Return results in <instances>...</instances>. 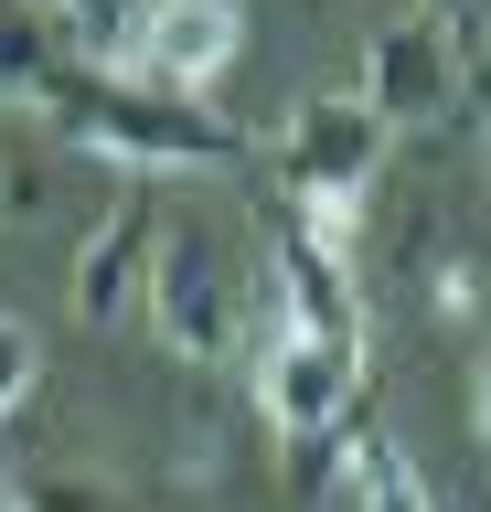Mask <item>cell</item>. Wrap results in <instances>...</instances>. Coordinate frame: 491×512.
I'll return each instance as SVG.
<instances>
[{
	"label": "cell",
	"mask_w": 491,
	"mask_h": 512,
	"mask_svg": "<svg viewBox=\"0 0 491 512\" xmlns=\"http://www.w3.org/2000/svg\"><path fill=\"white\" fill-rule=\"evenodd\" d=\"M43 118L65 128L75 150H97L107 171H129V182H161V171H235L246 160V128L214 118L203 96H161V86H129V75H107V64H86V75H54V96H43Z\"/></svg>",
	"instance_id": "obj_1"
},
{
	"label": "cell",
	"mask_w": 491,
	"mask_h": 512,
	"mask_svg": "<svg viewBox=\"0 0 491 512\" xmlns=\"http://www.w3.org/2000/svg\"><path fill=\"white\" fill-rule=\"evenodd\" d=\"M139 310H150L161 352H182V363H235L246 331H257V310H267V288L225 256V235L161 214V246H150V288H139Z\"/></svg>",
	"instance_id": "obj_2"
},
{
	"label": "cell",
	"mask_w": 491,
	"mask_h": 512,
	"mask_svg": "<svg viewBox=\"0 0 491 512\" xmlns=\"http://www.w3.org/2000/svg\"><path fill=\"white\" fill-rule=\"evenodd\" d=\"M353 395H363V342H331V331H299V320L267 310V342H257V406H267V438L299 459V480L321 470V448H342Z\"/></svg>",
	"instance_id": "obj_3"
},
{
	"label": "cell",
	"mask_w": 491,
	"mask_h": 512,
	"mask_svg": "<svg viewBox=\"0 0 491 512\" xmlns=\"http://www.w3.org/2000/svg\"><path fill=\"white\" fill-rule=\"evenodd\" d=\"M385 139L395 128L363 107V96H310L289 118V139H278V203H299V214H321L353 235V203L374 192V171H385Z\"/></svg>",
	"instance_id": "obj_4"
},
{
	"label": "cell",
	"mask_w": 491,
	"mask_h": 512,
	"mask_svg": "<svg viewBox=\"0 0 491 512\" xmlns=\"http://www.w3.org/2000/svg\"><path fill=\"white\" fill-rule=\"evenodd\" d=\"M267 310L331 342H363V288H353V235L321 214H299L267 192Z\"/></svg>",
	"instance_id": "obj_5"
},
{
	"label": "cell",
	"mask_w": 491,
	"mask_h": 512,
	"mask_svg": "<svg viewBox=\"0 0 491 512\" xmlns=\"http://www.w3.org/2000/svg\"><path fill=\"white\" fill-rule=\"evenodd\" d=\"M246 43V11L235 0H129V32L107 43V75L161 96H203Z\"/></svg>",
	"instance_id": "obj_6"
},
{
	"label": "cell",
	"mask_w": 491,
	"mask_h": 512,
	"mask_svg": "<svg viewBox=\"0 0 491 512\" xmlns=\"http://www.w3.org/2000/svg\"><path fill=\"white\" fill-rule=\"evenodd\" d=\"M470 22V11H459ZM459 22H438V11H395L374 43H363V107L385 128H417V118H438V107H459Z\"/></svg>",
	"instance_id": "obj_7"
},
{
	"label": "cell",
	"mask_w": 491,
	"mask_h": 512,
	"mask_svg": "<svg viewBox=\"0 0 491 512\" xmlns=\"http://www.w3.org/2000/svg\"><path fill=\"white\" fill-rule=\"evenodd\" d=\"M150 246H161V192L150 182H118L86 246H75V320H129L139 288H150Z\"/></svg>",
	"instance_id": "obj_8"
},
{
	"label": "cell",
	"mask_w": 491,
	"mask_h": 512,
	"mask_svg": "<svg viewBox=\"0 0 491 512\" xmlns=\"http://www.w3.org/2000/svg\"><path fill=\"white\" fill-rule=\"evenodd\" d=\"M65 75V32L33 0H0V107H43Z\"/></svg>",
	"instance_id": "obj_9"
},
{
	"label": "cell",
	"mask_w": 491,
	"mask_h": 512,
	"mask_svg": "<svg viewBox=\"0 0 491 512\" xmlns=\"http://www.w3.org/2000/svg\"><path fill=\"white\" fill-rule=\"evenodd\" d=\"M342 459H353V512H438L427 502V480L406 470V448L385 438V427H342Z\"/></svg>",
	"instance_id": "obj_10"
},
{
	"label": "cell",
	"mask_w": 491,
	"mask_h": 512,
	"mask_svg": "<svg viewBox=\"0 0 491 512\" xmlns=\"http://www.w3.org/2000/svg\"><path fill=\"white\" fill-rule=\"evenodd\" d=\"M54 32H65L75 54H97V64H107V43L129 32V0H54Z\"/></svg>",
	"instance_id": "obj_11"
},
{
	"label": "cell",
	"mask_w": 491,
	"mask_h": 512,
	"mask_svg": "<svg viewBox=\"0 0 491 512\" xmlns=\"http://www.w3.org/2000/svg\"><path fill=\"white\" fill-rule=\"evenodd\" d=\"M33 384H43V342H33V331H22V320H11V310H0V416L22 406Z\"/></svg>",
	"instance_id": "obj_12"
},
{
	"label": "cell",
	"mask_w": 491,
	"mask_h": 512,
	"mask_svg": "<svg viewBox=\"0 0 491 512\" xmlns=\"http://www.w3.org/2000/svg\"><path fill=\"white\" fill-rule=\"evenodd\" d=\"M459 107H470V128L491 150V43H481V22H459Z\"/></svg>",
	"instance_id": "obj_13"
},
{
	"label": "cell",
	"mask_w": 491,
	"mask_h": 512,
	"mask_svg": "<svg viewBox=\"0 0 491 512\" xmlns=\"http://www.w3.org/2000/svg\"><path fill=\"white\" fill-rule=\"evenodd\" d=\"M22 502L33 512H118L107 491H86V480H22Z\"/></svg>",
	"instance_id": "obj_14"
},
{
	"label": "cell",
	"mask_w": 491,
	"mask_h": 512,
	"mask_svg": "<svg viewBox=\"0 0 491 512\" xmlns=\"http://www.w3.org/2000/svg\"><path fill=\"white\" fill-rule=\"evenodd\" d=\"M470 416H481V448H491V342H481V363H470Z\"/></svg>",
	"instance_id": "obj_15"
},
{
	"label": "cell",
	"mask_w": 491,
	"mask_h": 512,
	"mask_svg": "<svg viewBox=\"0 0 491 512\" xmlns=\"http://www.w3.org/2000/svg\"><path fill=\"white\" fill-rule=\"evenodd\" d=\"M11 203H22V182H11V171H0V214H11Z\"/></svg>",
	"instance_id": "obj_16"
},
{
	"label": "cell",
	"mask_w": 491,
	"mask_h": 512,
	"mask_svg": "<svg viewBox=\"0 0 491 512\" xmlns=\"http://www.w3.org/2000/svg\"><path fill=\"white\" fill-rule=\"evenodd\" d=\"M427 11H438V22H459V11H470V0H427Z\"/></svg>",
	"instance_id": "obj_17"
}]
</instances>
